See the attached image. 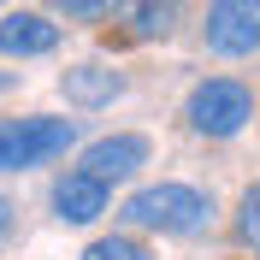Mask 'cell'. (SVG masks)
<instances>
[{
	"mask_svg": "<svg viewBox=\"0 0 260 260\" xmlns=\"http://www.w3.org/2000/svg\"><path fill=\"white\" fill-rule=\"evenodd\" d=\"M124 225L160 231V237H195L213 225V195L189 189V183H148L124 201Z\"/></svg>",
	"mask_w": 260,
	"mask_h": 260,
	"instance_id": "1",
	"label": "cell"
},
{
	"mask_svg": "<svg viewBox=\"0 0 260 260\" xmlns=\"http://www.w3.org/2000/svg\"><path fill=\"white\" fill-rule=\"evenodd\" d=\"M71 142H77V124H71V118H48V113L0 118V172L48 166V160H59Z\"/></svg>",
	"mask_w": 260,
	"mask_h": 260,
	"instance_id": "2",
	"label": "cell"
},
{
	"mask_svg": "<svg viewBox=\"0 0 260 260\" xmlns=\"http://www.w3.org/2000/svg\"><path fill=\"white\" fill-rule=\"evenodd\" d=\"M183 118H189L195 136L225 142V136H237V130L254 118V95H248V83H237V77H207V83H195V89H189Z\"/></svg>",
	"mask_w": 260,
	"mask_h": 260,
	"instance_id": "3",
	"label": "cell"
},
{
	"mask_svg": "<svg viewBox=\"0 0 260 260\" xmlns=\"http://www.w3.org/2000/svg\"><path fill=\"white\" fill-rule=\"evenodd\" d=\"M201 36H207V53L219 59L260 53V0H213L201 18Z\"/></svg>",
	"mask_w": 260,
	"mask_h": 260,
	"instance_id": "4",
	"label": "cell"
},
{
	"mask_svg": "<svg viewBox=\"0 0 260 260\" xmlns=\"http://www.w3.org/2000/svg\"><path fill=\"white\" fill-rule=\"evenodd\" d=\"M148 166V136H136V130H118V136H101V142H89L83 148V160H77V172H89L95 183H124V178H136Z\"/></svg>",
	"mask_w": 260,
	"mask_h": 260,
	"instance_id": "5",
	"label": "cell"
},
{
	"mask_svg": "<svg viewBox=\"0 0 260 260\" xmlns=\"http://www.w3.org/2000/svg\"><path fill=\"white\" fill-rule=\"evenodd\" d=\"M59 48V24L42 12H6L0 18V53L12 59H42V53Z\"/></svg>",
	"mask_w": 260,
	"mask_h": 260,
	"instance_id": "6",
	"label": "cell"
},
{
	"mask_svg": "<svg viewBox=\"0 0 260 260\" xmlns=\"http://www.w3.org/2000/svg\"><path fill=\"white\" fill-rule=\"evenodd\" d=\"M107 183H95L89 172H65L59 183H53V213H59L65 225H89V219H101L107 213Z\"/></svg>",
	"mask_w": 260,
	"mask_h": 260,
	"instance_id": "7",
	"label": "cell"
},
{
	"mask_svg": "<svg viewBox=\"0 0 260 260\" xmlns=\"http://www.w3.org/2000/svg\"><path fill=\"white\" fill-rule=\"evenodd\" d=\"M59 89H65L71 107H113L124 95V77H118L113 65H71L59 77Z\"/></svg>",
	"mask_w": 260,
	"mask_h": 260,
	"instance_id": "8",
	"label": "cell"
},
{
	"mask_svg": "<svg viewBox=\"0 0 260 260\" xmlns=\"http://www.w3.org/2000/svg\"><path fill=\"white\" fill-rule=\"evenodd\" d=\"M178 18H183V0H136L124 12V36L130 42H160V36L178 30Z\"/></svg>",
	"mask_w": 260,
	"mask_h": 260,
	"instance_id": "9",
	"label": "cell"
},
{
	"mask_svg": "<svg viewBox=\"0 0 260 260\" xmlns=\"http://www.w3.org/2000/svg\"><path fill=\"white\" fill-rule=\"evenodd\" d=\"M83 260H154V254L136 237H95V243L83 248Z\"/></svg>",
	"mask_w": 260,
	"mask_h": 260,
	"instance_id": "10",
	"label": "cell"
},
{
	"mask_svg": "<svg viewBox=\"0 0 260 260\" xmlns=\"http://www.w3.org/2000/svg\"><path fill=\"white\" fill-rule=\"evenodd\" d=\"M237 237L243 243H260V183H248L243 201H237Z\"/></svg>",
	"mask_w": 260,
	"mask_h": 260,
	"instance_id": "11",
	"label": "cell"
},
{
	"mask_svg": "<svg viewBox=\"0 0 260 260\" xmlns=\"http://www.w3.org/2000/svg\"><path fill=\"white\" fill-rule=\"evenodd\" d=\"M53 12H65V18H101L113 0H48Z\"/></svg>",
	"mask_w": 260,
	"mask_h": 260,
	"instance_id": "12",
	"label": "cell"
},
{
	"mask_svg": "<svg viewBox=\"0 0 260 260\" xmlns=\"http://www.w3.org/2000/svg\"><path fill=\"white\" fill-rule=\"evenodd\" d=\"M12 225H18V207H12V201H6V195H0V243L12 237Z\"/></svg>",
	"mask_w": 260,
	"mask_h": 260,
	"instance_id": "13",
	"label": "cell"
},
{
	"mask_svg": "<svg viewBox=\"0 0 260 260\" xmlns=\"http://www.w3.org/2000/svg\"><path fill=\"white\" fill-rule=\"evenodd\" d=\"M12 83H18V77H12V71H0V95H6V89H12Z\"/></svg>",
	"mask_w": 260,
	"mask_h": 260,
	"instance_id": "14",
	"label": "cell"
}]
</instances>
